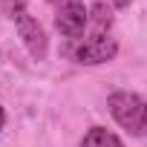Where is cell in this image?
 Returning <instances> with one entry per match:
<instances>
[{
    "mask_svg": "<svg viewBox=\"0 0 147 147\" xmlns=\"http://www.w3.org/2000/svg\"><path fill=\"white\" fill-rule=\"evenodd\" d=\"M3 9H6L12 18H18L20 12H26V0H3Z\"/></svg>",
    "mask_w": 147,
    "mask_h": 147,
    "instance_id": "7",
    "label": "cell"
},
{
    "mask_svg": "<svg viewBox=\"0 0 147 147\" xmlns=\"http://www.w3.org/2000/svg\"><path fill=\"white\" fill-rule=\"evenodd\" d=\"M3 124H6V113H3V107H0V130H3Z\"/></svg>",
    "mask_w": 147,
    "mask_h": 147,
    "instance_id": "8",
    "label": "cell"
},
{
    "mask_svg": "<svg viewBox=\"0 0 147 147\" xmlns=\"http://www.w3.org/2000/svg\"><path fill=\"white\" fill-rule=\"evenodd\" d=\"M15 26H18V35H20L23 46L29 49V55H32L35 61H43V58H46V49H49L43 26H40L29 12H20V15L15 18Z\"/></svg>",
    "mask_w": 147,
    "mask_h": 147,
    "instance_id": "3",
    "label": "cell"
},
{
    "mask_svg": "<svg viewBox=\"0 0 147 147\" xmlns=\"http://www.w3.org/2000/svg\"><path fill=\"white\" fill-rule=\"evenodd\" d=\"M90 20H92V29H95V38H104V32L110 29L113 23V12L104 6V3H95L90 9Z\"/></svg>",
    "mask_w": 147,
    "mask_h": 147,
    "instance_id": "6",
    "label": "cell"
},
{
    "mask_svg": "<svg viewBox=\"0 0 147 147\" xmlns=\"http://www.w3.org/2000/svg\"><path fill=\"white\" fill-rule=\"evenodd\" d=\"M115 52H118V46H115V40L113 38H90V40H84L78 49H75V61L78 63H87V66H92V63H104V61H113L115 58Z\"/></svg>",
    "mask_w": 147,
    "mask_h": 147,
    "instance_id": "4",
    "label": "cell"
},
{
    "mask_svg": "<svg viewBox=\"0 0 147 147\" xmlns=\"http://www.w3.org/2000/svg\"><path fill=\"white\" fill-rule=\"evenodd\" d=\"M115 6H118V9H124V6H130V0H115Z\"/></svg>",
    "mask_w": 147,
    "mask_h": 147,
    "instance_id": "9",
    "label": "cell"
},
{
    "mask_svg": "<svg viewBox=\"0 0 147 147\" xmlns=\"http://www.w3.org/2000/svg\"><path fill=\"white\" fill-rule=\"evenodd\" d=\"M113 118L133 136H147V101L138 98L136 92H113L110 101H107Z\"/></svg>",
    "mask_w": 147,
    "mask_h": 147,
    "instance_id": "1",
    "label": "cell"
},
{
    "mask_svg": "<svg viewBox=\"0 0 147 147\" xmlns=\"http://www.w3.org/2000/svg\"><path fill=\"white\" fill-rule=\"evenodd\" d=\"M87 23H90V9L81 3V0H63L61 3L55 26H58V32L63 38H81Z\"/></svg>",
    "mask_w": 147,
    "mask_h": 147,
    "instance_id": "2",
    "label": "cell"
},
{
    "mask_svg": "<svg viewBox=\"0 0 147 147\" xmlns=\"http://www.w3.org/2000/svg\"><path fill=\"white\" fill-rule=\"evenodd\" d=\"M81 147H124V144H121V138L115 133H110L104 127H92V130H87Z\"/></svg>",
    "mask_w": 147,
    "mask_h": 147,
    "instance_id": "5",
    "label": "cell"
}]
</instances>
